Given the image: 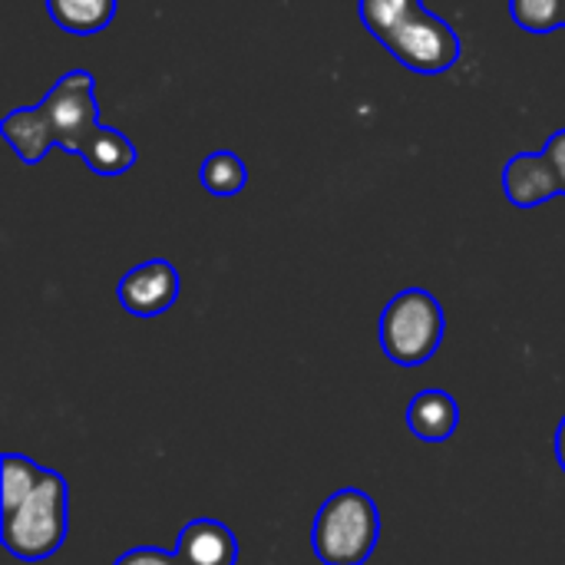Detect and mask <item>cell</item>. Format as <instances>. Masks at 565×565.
<instances>
[{
	"label": "cell",
	"mask_w": 565,
	"mask_h": 565,
	"mask_svg": "<svg viewBox=\"0 0 565 565\" xmlns=\"http://www.w3.org/2000/svg\"><path fill=\"white\" fill-rule=\"evenodd\" d=\"M70 533V487L23 454L0 457V543L20 563H43Z\"/></svg>",
	"instance_id": "obj_1"
},
{
	"label": "cell",
	"mask_w": 565,
	"mask_h": 565,
	"mask_svg": "<svg viewBox=\"0 0 565 565\" xmlns=\"http://www.w3.org/2000/svg\"><path fill=\"white\" fill-rule=\"evenodd\" d=\"M99 129L96 96H93V76L86 70L66 73L40 106L33 109H13L3 116L0 132L13 146L17 159L33 166L46 156L50 146L79 152L86 139Z\"/></svg>",
	"instance_id": "obj_2"
},
{
	"label": "cell",
	"mask_w": 565,
	"mask_h": 565,
	"mask_svg": "<svg viewBox=\"0 0 565 565\" xmlns=\"http://www.w3.org/2000/svg\"><path fill=\"white\" fill-rule=\"evenodd\" d=\"M377 543L381 510L358 487L331 493L311 523V550L321 565H364L374 556Z\"/></svg>",
	"instance_id": "obj_3"
},
{
	"label": "cell",
	"mask_w": 565,
	"mask_h": 565,
	"mask_svg": "<svg viewBox=\"0 0 565 565\" xmlns=\"http://www.w3.org/2000/svg\"><path fill=\"white\" fill-rule=\"evenodd\" d=\"M381 351L397 367H420L434 361L447 334V315L434 291L404 288L397 291L381 315Z\"/></svg>",
	"instance_id": "obj_4"
},
{
	"label": "cell",
	"mask_w": 565,
	"mask_h": 565,
	"mask_svg": "<svg viewBox=\"0 0 565 565\" xmlns=\"http://www.w3.org/2000/svg\"><path fill=\"white\" fill-rule=\"evenodd\" d=\"M381 43L397 63L414 73H444L463 53L457 30L424 7L411 10Z\"/></svg>",
	"instance_id": "obj_5"
},
{
	"label": "cell",
	"mask_w": 565,
	"mask_h": 565,
	"mask_svg": "<svg viewBox=\"0 0 565 565\" xmlns=\"http://www.w3.org/2000/svg\"><path fill=\"white\" fill-rule=\"evenodd\" d=\"M179 291H182V278L175 265L166 258H149L122 275L116 298L122 311L136 318H159L179 301Z\"/></svg>",
	"instance_id": "obj_6"
},
{
	"label": "cell",
	"mask_w": 565,
	"mask_h": 565,
	"mask_svg": "<svg viewBox=\"0 0 565 565\" xmlns=\"http://www.w3.org/2000/svg\"><path fill=\"white\" fill-rule=\"evenodd\" d=\"M503 192L516 209H536L553 195H563V185L546 152H520L503 169Z\"/></svg>",
	"instance_id": "obj_7"
},
{
	"label": "cell",
	"mask_w": 565,
	"mask_h": 565,
	"mask_svg": "<svg viewBox=\"0 0 565 565\" xmlns=\"http://www.w3.org/2000/svg\"><path fill=\"white\" fill-rule=\"evenodd\" d=\"M175 556L182 565H235L238 563V540L218 520H192L179 530Z\"/></svg>",
	"instance_id": "obj_8"
},
{
	"label": "cell",
	"mask_w": 565,
	"mask_h": 565,
	"mask_svg": "<svg viewBox=\"0 0 565 565\" xmlns=\"http://www.w3.org/2000/svg\"><path fill=\"white\" fill-rule=\"evenodd\" d=\"M460 427V404L450 391L430 387L411 397L407 404V430L424 444H444Z\"/></svg>",
	"instance_id": "obj_9"
},
{
	"label": "cell",
	"mask_w": 565,
	"mask_h": 565,
	"mask_svg": "<svg viewBox=\"0 0 565 565\" xmlns=\"http://www.w3.org/2000/svg\"><path fill=\"white\" fill-rule=\"evenodd\" d=\"M83 162L96 172V175H122L136 166V146L113 126H99L86 146L79 149Z\"/></svg>",
	"instance_id": "obj_10"
},
{
	"label": "cell",
	"mask_w": 565,
	"mask_h": 565,
	"mask_svg": "<svg viewBox=\"0 0 565 565\" xmlns=\"http://www.w3.org/2000/svg\"><path fill=\"white\" fill-rule=\"evenodd\" d=\"M53 23L66 33H99L116 17V0H46Z\"/></svg>",
	"instance_id": "obj_11"
},
{
	"label": "cell",
	"mask_w": 565,
	"mask_h": 565,
	"mask_svg": "<svg viewBox=\"0 0 565 565\" xmlns=\"http://www.w3.org/2000/svg\"><path fill=\"white\" fill-rule=\"evenodd\" d=\"M199 179H202L205 192H212L218 199H228V195H238L248 185V169L235 152L218 149V152L205 156V162L199 169Z\"/></svg>",
	"instance_id": "obj_12"
},
{
	"label": "cell",
	"mask_w": 565,
	"mask_h": 565,
	"mask_svg": "<svg viewBox=\"0 0 565 565\" xmlns=\"http://www.w3.org/2000/svg\"><path fill=\"white\" fill-rule=\"evenodd\" d=\"M510 13L526 33H553L565 26V0H510Z\"/></svg>",
	"instance_id": "obj_13"
},
{
	"label": "cell",
	"mask_w": 565,
	"mask_h": 565,
	"mask_svg": "<svg viewBox=\"0 0 565 565\" xmlns=\"http://www.w3.org/2000/svg\"><path fill=\"white\" fill-rule=\"evenodd\" d=\"M417 7L420 0H361V23L367 26V33L384 40Z\"/></svg>",
	"instance_id": "obj_14"
},
{
	"label": "cell",
	"mask_w": 565,
	"mask_h": 565,
	"mask_svg": "<svg viewBox=\"0 0 565 565\" xmlns=\"http://www.w3.org/2000/svg\"><path fill=\"white\" fill-rule=\"evenodd\" d=\"M113 565H182L175 553H162L156 546H136L129 553H122Z\"/></svg>",
	"instance_id": "obj_15"
},
{
	"label": "cell",
	"mask_w": 565,
	"mask_h": 565,
	"mask_svg": "<svg viewBox=\"0 0 565 565\" xmlns=\"http://www.w3.org/2000/svg\"><path fill=\"white\" fill-rule=\"evenodd\" d=\"M546 159L553 162V169H556V175H559V185H563V195H565V129L563 132H556V136H550V142H546Z\"/></svg>",
	"instance_id": "obj_16"
},
{
	"label": "cell",
	"mask_w": 565,
	"mask_h": 565,
	"mask_svg": "<svg viewBox=\"0 0 565 565\" xmlns=\"http://www.w3.org/2000/svg\"><path fill=\"white\" fill-rule=\"evenodd\" d=\"M556 460H559V470L565 473V417L563 424H559V430H556Z\"/></svg>",
	"instance_id": "obj_17"
}]
</instances>
